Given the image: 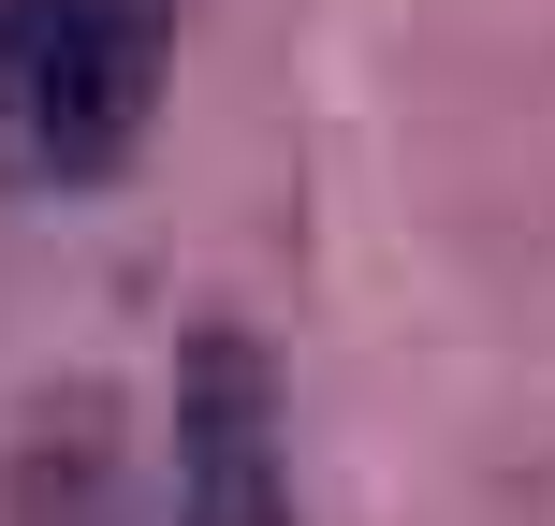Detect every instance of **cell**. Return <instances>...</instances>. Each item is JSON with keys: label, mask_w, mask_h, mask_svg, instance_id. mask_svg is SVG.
Instances as JSON below:
<instances>
[{"label": "cell", "mask_w": 555, "mask_h": 526, "mask_svg": "<svg viewBox=\"0 0 555 526\" xmlns=\"http://www.w3.org/2000/svg\"><path fill=\"white\" fill-rule=\"evenodd\" d=\"M176 0H0V162L44 191H103L162 117Z\"/></svg>", "instance_id": "cell-1"}, {"label": "cell", "mask_w": 555, "mask_h": 526, "mask_svg": "<svg viewBox=\"0 0 555 526\" xmlns=\"http://www.w3.org/2000/svg\"><path fill=\"white\" fill-rule=\"evenodd\" d=\"M176 526H293L278 365L249 322H191V351H176Z\"/></svg>", "instance_id": "cell-2"}, {"label": "cell", "mask_w": 555, "mask_h": 526, "mask_svg": "<svg viewBox=\"0 0 555 526\" xmlns=\"http://www.w3.org/2000/svg\"><path fill=\"white\" fill-rule=\"evenodd\" d=\"M0 526H132V498H117V439H103V395L29 410V439L0 453Z\"/></svg>", "instance_id": "cell-3"}]
</instances>
